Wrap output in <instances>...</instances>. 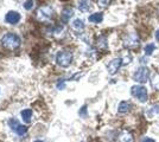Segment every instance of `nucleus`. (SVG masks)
<instances>
[{
	"label": "nucleus",
	"mask_w": 159,
	"mask_h": 142,
	"mask_svg": "<svg viewBox=\"0 0 159 142\" xmlns=\"http://www.w3.org/2000/svg\"><path fill=\"white\" fill-rule=\"evenodd\" d=\"M20 43H22L20 38L18 37L15 33H11V32L4 34L1 38V45L6 49H10V50H15L17 47H19Z\"/></svg>",
	"instance_id": "f257e3e1"
},
{
	"label": "nucleus",
	"mask_w": 159,
	"mask_h": 142,
	"mask_svg": "<svg viewBox=\"0 0 159 142\" xmlns=\"http://www.w3.org/2000/svg\"><path fill=\"white\" fill-rule=\"evenodd\" d=\"M73 60V53L70 51H60L56 55V63L62 67H68Z\"/></svg>",
	"instance_id": "f03ea898"
},
{
	"label": "nucleus",
	"mask_w": 159,
	"mask_h": 142,
	"mask_svg": "<svg viewBox=\"0 0 159 142\" xmlns=\"http://www.w3.org/2000/svg\"><path fill=\"white\" fill-rule=\"evenodd\" d=\"M131 94L143 103L147 101V89L143 85H133L131 88Z\"/></svg>",
	"instance_id": "7ed1b4c3"
},
{
	"label": "nucleus",
	"mask_w": 159,
	"mask_h": 142,
	"mask_svg": "<svg viewBox=\"0 0 159 142\" xmlns=\"http://www.w3.org/2000/svg\"><path fill=\"white\" fill-rule=\"evenodd\" d=\"M52 8L50 7V6H42V7H39L37 10V18L38 20H40V22H48V20H50L51 18H52Z\"/></svg>",
	"instance_id": "20e7f679"
},
{
	"label": "nucleus",
	"mask_w": 159,
	"mask_h": 142,
	"mask_svg": "<svg viewBox=\"0 0 159 142\" xmlns=\"http://www.w3.org/2000/svg\"><path fill=\"white\" fill-rule=\"evenodd\" d=\"M149 76H150V70L146 67H141L134 72L133 78L138 83H146L149 81Z\"/></svg>",
	"instance_id": "39448f33"
},
{
	"label": "nucleus",
	"mask_w": 159,
	"mask_h": 142,
	"mask_svg": "<svg viewBox=\"0 0 159 142\" xmlns=\"http://www.w3.org/2000/svg\"><path fill=\"white\" fill-rule=\"evenodd\" d=\"M123 46L126 49H136L139 46V38L136 33H128L123 38Z\"/></svg>",
	"instance_id": "423d86ee"
},
{
	"label": "nucleus",
	"mask_w": 159,
	"mask_h": 142,
	"mask_svg": "<svg viewBox=\"0 0 159 142\" xmlns=\"http://www.w3.org/2000/svg\"><path fill=\"white\" fill-rule=\"evenodd\" d=\"M8 126L10 128L15 132L17 135H25L26 134V132H27V128L25 127V126H22L18 121L15 120V119H11V120L8 121Z\"/></svg>",
	"instance_id": "0eeeda50"
},
{
	"label": "nucleus",
	"mask_w": 159,
	"mask_h": 142,
	"mask_svg": "<svg viewBox=\"0 0 159 142\" xmlns=\"http://www.w3.org/2000/svg\"><path fill=\"white\" fill-rule=\"evenodd\" d=\"M122 65V59L121 58H114L109 62V64L107 65V70L109 72V75H115L118 72V70L120 69Z\"/></svg>",
	"instance_id": "6e6552de"
},
{
	"label": "nucleus",
	"mask_w": 159,
	"mask_h": 142,
	"mask_svg": "<svg viewBox=\"0 0 159 142\" xmlns=\"http://www.w3.org/2000/svg\"><path fill=\"white\" fill-rule=\"evenodd\" d=\"M5 20L8 24L15 25V24H17L20 20V14L18 12H15V11H10V12H7V14L5 15Z\"/></svg>",
	"instance_id": "1a4fd4ad"
},
{
	"label": "nucleus",
	"mask_w": 159,
	"mask_h": 142,
	"mask_svg": "<svg viewBox=\"0 0 159 142\" xmlns=\"http://www.w3.org/2000/svg\"><path fill=\"white\" fill-rule=\"evenodd\" d=\"M146 116L150 119V120H153L156 117L159 116V104H154L152 105L151 108H149L146 110Z\"/></svg>",
	"instance_id": "9d476101"
},
{
	"label": "nucleus",
	"mask_w": 159,
	"mask_h": 142,
	"mask_svg": "<svg viewBox=\"0 0 159 142\" xmlns=\"http://www.w3.org/2000/svg\"><path fill=\"white\" fill-rule=\"evenodd\" d=\"M119 142H133L134 141V139H133V135L132 133H129L127 130H125V132H122L121 134L119 135Z\"/></svg>",
	"instance_id": "9b49d317"
},
{
	"label": "nucleus",
	"mask_w": 159,
	"mask_h": 142,
	"mask_svg": "<svg viewBox=\"0 0 159 142\" xmlns=\"http://www.w3.org/2000/svg\"><path fill=\"white\" fill-rule=\"evenodd\" d=\"M74 15V10L73 8H70V7H65L63 11H62V14H61V17H62V20L64 22H67Z\"/></svg>",
	"instance_id": "f8f14e48"
},
{
	"label": "nucleus",
	"mask_w": 159,
	"mask_h": 142,
	"mask_svg": "<svg viewBox=\"0 0 159 142\" xmlns=\"http://www.w3.org/2000/svg\"><path fill=\"white\" fill-rule=\"evenodd\" d=\"M71 27L76 32H81V31L84 30V24L81 19H75L74 22H71Z\"/></svg>",
	"instance_id": "ddd939ff"
},
{
	"label": "nucleus",
	"mask_w": 159,
	"mask_h": 142,
	"mask_svg": "<svg viewBox=\"0 0 159 142\" xmlns=\"http://www.w3.org/2000/svg\"><path fill=\"white\" fill-rule=\"evenodd\" d=\"M129 109H131V103L127 101H122L118 105V112L120 114H125V112H129Z\"/></svg>",
	"instance_id": "4468645a"
},
{
	"label": "nucleus",
	"mask_w": 159,
	"mask_h": 142,
	"mask_svg": "<svg viewBox=\"0 0 159 142\" xmlns=\"http://www.w3.org/2000/svg\"><path fill=\"white\" fill-rule=\"evenodd\" d=\"M78 10L81 12H87L90 10V1L89 0H80L78 1Z\"/></svg>",
	"instance_id": "2eb2a0df"
},
{
	"label": "nucleus",
	"mask_w": 159,
	"mask_h": 142,
	"mask_svg": "<svg viewBox=\"0 0 159 142\" xmlns=\"http://www.w3.org/2000/svg\"><path fill=\"white\" fill-rule=\"evenodd\" d=\"M96 45L100 50H106L108 47V42H107V38L105 36H101V37L98 38V42H96Z\"/></svg>",
	"instance_id": "dca6fc26"
},
{
	"label": "nucleus",
	"mask_w": 159,
	"mask_h": 142,
	"mask_svg": "<svg viewBox=\"0 0 159 142\" xmlns=\"http://www.w3.org/2000/svg\"><path fill=\"white\" fill-rule=\"evenodd\" d=\"M102 19H103V14L100 13V12H96V13H94V14H91L88 17V20L90 22H95V24L101 22H102Z\"/></svg>",
	"instance_id": "f3484780"
},
{
	"label": "nucleus",
	"mask_w": 159,
	"mask_h": 142,
	"mask_svg": "<svg viewBox=\"0 0 159 142\" xmlns=\"http://www.w3.org/2000/svg\"><path fill=\"white\" fill-rule=\"evenodd\" d=\"M20 116L25 122H30L31 119H32V110L31 109H25V110L20 112Z\"/></svg>",
	"instance_id": "a211bd4d"
},
{
	"label": "nucleus",
	"mask_w": 159,
	"mask_h": 142,
	"mask_svg": "<svg viewBox=\"0 0 159 142\" xmlns=\"http://www.w3.org/2000/svg\"><path fill=\"white\" fill-rule=\"evenodd\" d=\"M151 84H152V88H153V89L159 90V72H157L156 75L152 77Z\"/></svg>",
	"instance_id": "6ab92c4d"
},
{
	"label": "nucleus",
	"mask_w": 159,
	"mask_h": 142,
	"mask_svg": "<svg viewBox=\"0 0 159 142\" xmlns=\"http://www.w3.org/2000/svg\"><path fill=\"white\" fill-rule=\"evenodd\" d=\"M154 49H156V45L154 44H149V45H146V46H145V55H146V56H151L152 53H153V51H154Z\"/></svg>",
	"instance_id": "aec40b11"
},
{
	"label": "nucleus",
	"mask_w": 159,
	"mask_h": 142,
	"mask_svg": "<svg viewBox=\"0 0 159 142\" xmlns=\"http://www.w3.org/2000/svg\"><path fill=\"white\" fill-rule=\"evenodd\" d=\"M111 0H98V5L101 8H106L108 5H109Z\"/></svg>",
	"instance_id": "412c9836"
},
{
	"label": "nucleus",
	"mask_w": 159,
	"mask_h": 142,
	"mask_svg": "<svg viewBox=\"0 0 159 142\" xmlns=\"http://www.w3.org/2000/svg\"><path fill=\"white\" fill-rule=\"evenodd\" d=\"M32 7H33V0H26L24 2V8L25 10L30 11V10H32Z\"/></svg>",
	"instance_id": "4be33fe9"
},
{
	"label": "nucleus",
	"mask_w": 159,
	"mask_h": 142,
	"mask_svg": "<svg viewBox=\"0 0 159 142\" xmlns=\"http://www.w3.org/2000/svg\"><path fill=\"white\" fill-rule=\"evenodd\" d=\"M78 114H80V116H82V117H86V116H87V107H86V105H84V107H82Z\"/></svg>",
	"instance_id": "5701e85b"
},
{
	"label": "nucleus",
	"mask_w": 159,
	"mask_h": 142,
	"mask_svg": "<svg viewBox=\"0 0 159 142\" xmlns=\"http://www.w3.org/2000/svg\"><path fill=\"white\" fill-rule=\"evenodd\" d=\"M57 88H58V89H61V90L64 88V81H63V79H62L61 82L57 83Z\"/></svg>",
	"instance_id": "b1692460"
},
{
	"label": "nucleus",
	"mask_w": 159,
	"mask_h": 142,
	"mask_svg": "<svg viewBox=\"0 0 159 142\" xmlns=\"http://www.w3.org/2000/svg\"><path fill=\"white\" fill-rule=\"evenodd\" d=\"M143 142H156L153 139H151V137H145L144 140H143Z\"/></svg>",
	"instance_id": "393cba45"
},
{
	"label": "nucleus",
	"mask_w": 159,
	"mask_h": 142,
	"mask_svg": "<svg viewBox=\"0 0 159 142\" xmlns=\"http://www.w3.org/2000/svg\"><path fill=\"white\" fill-rule=\"evenodd\" d=\"M156 39L159 42V30H157L156 31Z\"/></svg>",
	"instance_id": "a878e982"
},
{
	"label": "nucleus",
	"mask_w": 159,
	"mask_h": 142,
	"mask_svg": "<svg viewBox=\"0 0 159 142\" xmlns=\"http://www.w3.org/2000/svg\"><path fill=\"white\" fill-rule=\"evenodd\" d=\"M35 142H43V141H40V140H36Z\"/></svg>",
	"instance_id": "bb28decb"
}]
</instances>
